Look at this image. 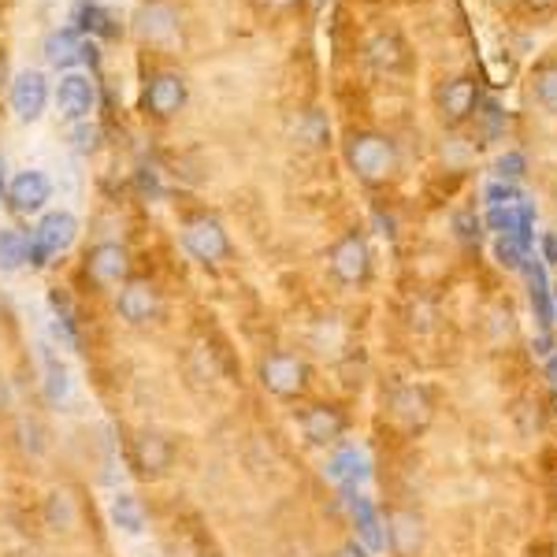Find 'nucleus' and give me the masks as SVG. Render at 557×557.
I'll list each match as a JSON object with an SVG mask.
<instances>
[{
  "label": "nucleus",
  "mask_w": 557,
  "mask_h": 557,
  "mask_svg": "<svg viewBox=\"0 0 557 557\" xmlns=\"http://www.w3.org/2000/svg\"><path fill=\"white\" fill-rule=\"evenodd\" d=\"M78 238V220L67 209H52L38 220V227L26 235V264L49 268L60 253H67Z\"/></svg>",
  "instance_id": "nucleus-1"
},
{
  "label": "nucleus",
  "mask_w": 557,
  "mask_h": 557,
  "mask_svg": "<svg viewBox=\"0 0 557 557\" xmlns=\"http://www.w3.org/2000/svg\"><path fill=\"white\" fill-rule=\"evenodd\" d=\"M349 168L357 172V178L368 186H380L394 175L398 168V152H394V141L383 138V134H354L346 149Z\"/></svg>",
  "instance_id": "nucleus-2"
},
{
  "label": "nucleus",
  "mask_w": 557,
  "mask_h": 557,
  "mask_svg": "<svg viewBox=\"0 0 557 557\" xmlns=\"http://www.w3.org/2000/svg\"><path fill=\"white\" fill-rule=\"evenodd\" d=\"M183 249L197 260V264H220V260L231 257L227 231H223V223L212 220V215H197V220L186 223Z\"/></svg>",
  "instance_id": "nucleus-3"
},
{
  "label": "nucleus",
  "mask_w": 557,
  "mask_h": 557,
  "mask_svg": "<svg viewBox=\"0 0 557 557\" xmlns=\"http://www.w3.org/2000/svg\"><path fill=\"white\" fill-rule=\"evenodd\" d=\"M8 101H12V112L20 123H38L49 108V78L38 67H26L12 78V89H8Z\"/></svg>",
  "instance_id": "nucleus-4"
},
{
  "label": "nucleus",
  "mask_w": 557,
  "mask_h": 557,
  "mask_svg": "<svg viewBox=\"0 0 557 557\" xmlns=\"http://www.w3.org/2000/svg\"><path fill=\"white\" fill-rule=\"evenodd\" d=\"M260 383H264L275 398H298L305 386H309V368L294 354H272L260 364Z\"/></svg>",
  "instance_id": "nucleus-5"
},
{
  "label": "nucleus",
  "mask_w": 557,
  "mask_h": 557,
  "mask_svg": "<svg viewBox=\"0 0 557 557\" xmlns=\"http://www.w3.org/2000/svg\"><path fill=\"white\" fill-rule=\"evenodd\" d=\"M57 108L71 123L89 120V112L97 108V83L86 71H64L57 83Z\"/></svg>",
  "instance_id": "nucleus-6"
},
{
  "label": "nucleus",
  "mask_w": 557,
  "mask_h": 557,
  "mask_svg": "<svg viewBox=\"0 0 557 557\" xmlns=\"http://www.w3.org/2000/svg\"><path fill=\"white\" fill-rule=\"evenodd\" d=\"M475 104H480V86H475L469 75H457L438 89V115H443L446 127H461V123H469Z\"/></svg>",
  "instance_id": "nucleus-7"
},
{
  "label": "nucleus",
  "mask_w": 557,
  "mask_h": 557,
  "mask_svg": "<svg viewBox=\"0 0 557 557\" xmlns=\"http://www.w3.org/2000/svg\"><path fill=\"white\" fill-rule=\"evenodd\" d=\"M86 275L94 278L97 286H120V283H127V275H131V253L120 246V242H101V246L89 249Z\"/></svg>",
  "instance_id": "nucleus-8"
},
{
  "label": "nucleus",
  "mask_w": 557,
  "mask_h": 557,
  "mask_svg": "<svg viewBox=\"0 0 557 557\" xmlns=\"http://www.w3.org/2000/svg\"><path fill=\"white\" fill-rule=\"evenodd\" d=\"M172 461H175V446L168 443L164 435L146 431V435L134 438L131 465H134V472H138L141 480H157V475H164L168 469H172Z\"/></svg>",
  "instance_id": "nucleus-9"
},
{
  "label": "nucleus",
  "mask_w": 557,
  "mask_h": 557,
  "mask_svg": "<svg viewBox=\"0 0 557 557\" xmlns=\"http://www.w3.org/2000/svg\"><path fill=\"white\" fill-rule=\"evenodd\" d=\"M186 104V78L175 71H160L149 78L146 86V112H152L157 120H172L175 112H183Z\"/></svg>",
  "instance_id": "nucleus-10"
},
{
  "label": "nucleus",
  "mask_w": 557,
  "mask_h": 557,
  "mask_svg": "<svg viewBox=\"0 0 557 557\" xmlns=\"http://www.w3.org/2000/svg\"><path fill=\"white\" fill-rule=\"evenodd\" d=\"M49 197H52V183H49V175L38 172V168H26V172H20L12 183H8V201H12V209L23 215L41 212L45 205H49Z\"/></svg>",
  "instance_id": "nucleus-11"
},
{
  "label": "nucleus",
  "mask_w": 557,
  "mask_h": 557,
  "mask_svg": "<svg viewBox=\"0 0 557 557\" xmlns=\"http://www.w3.org/2000/svg\"><path fill=\"white\" fill-rule=\"evenodd\" d=\"M346 498H349V517H354L357 539H361L364 550H372V554L386 550L391 535H386L383 517H380V509L372 506V498H364V494H357V491H346Z\"/></svg>",
  "instance_id": "nucleus-12"
},
{
  "label": "nucleus",
  "mask_w": 557,
  "mask_h": 557,
  "mask_svg": "<svg viewBox=\"0 0 557 557\" xmlns=\"http://www.w3.org/2000/svg\"><path fill=\"white\" fill-rule=\"evenodd\" d=\"M134 30H138L141 41L164 45L178 34V12L172 4H164V0H149V4H141L138 15H134Z\"/></svg>",
  "instance_id": "nucleus-13"
},
{
  "label": "nucleus",
  "mask_w": 557,
  "mask_h": 557,
  "mask_svg": "<svg viewBox=\"0 0 557 557\" xmlns=\"http://www.w3.org/2000/svg\"><path fill=\"white\" fill-rule=\"evenodd\" d=\"M331 272H335L338 283H346V286H357L368 278V246L357 231H349V235L335 246V253H331Z\"/></svg>",
  "instance_id": "nucleus-14"
},
{
  "label": "nucleus",
  "mask_w": 557,
  "mask_h": 557,
  "mask_svg": "<svg viewBox=\"0 0 557 557\" xmlns=\"http://www.w3.org/2000/svg\"><path fill=\"white\" fill-rule=\"evenodd\" d=\"M115 309H120V317L127 323H149L152 317L160 312V294L157 286L146 283V278H134V283H127L120 290V301H115Z\"/></svg>",
  "instance_id": "nucleus-15"
},
{
  "label": "nucleus",
  "mask_w": 557,
  "mask_h": 557,
  "mask_svg": "<svg viewBox=\"0 0 557 557\" xmlns=\"http://www.w3.org/2000/svg\"><path fill=\"white\" fill-rule=\"evenodd\" d=\"M368 475H372V461H368V454L361 450V446H343V450L331 454L327 480L338 483L343 491H357Z\"/></svg>",
  "instance_id": "nucleus-16"
},
{
  "label": "nucleus",
  "mask_w": 557,
  "mask_h": 557,
  "mask_svg": "<svg viewBox=\"0 0 557 557\" xmlns=\"http://www.w3.org/2000/svg\"><path fill=\"white\" fill-rule=\"evenodd\" d=\"M83 45H86V38L75 30V26H60V30H52L41 45L45 64L57 67V71H75V64H83Z\"/></svg>",
  "instance_id": "nucleus-17"
},
{
  "label": "nucleus",
  "mask_w": 557,
  "mask_h": 557,
  "mask_svg": "<svg viewBox=\"0 0 557 557\" xmlns=\"http://www.w3.org/2000/svg\"><path fill=\"white\" fill-rule=\"evenodd\" d=\"M71 23H75L78 34H89V38H104V41L120 38V23H115V15L97 4V0H75Z\"/></svg>",
  "instance_id": "nucleus-18"
},
{
  "label": "nucleus",
  "mask_w": 557,
  "mask_h": 557,
  "mask_svg": "<svg viewBox=\"0 0 557 557\" xmlns=\"http://www.w3.org/2000/svg\"><path fill=\"white\" fill-rule=\"evenodd\" d=\"M301 431H305V438H309V443L327 446V443H335V438H343L346 417L335 406H312L301 417Z\"/></svg>",
  "instance_id": "nucleus-19"
},
{
  "label": "nucleus",
  "mask_w": 557,
  "mask_h": 557,
  "mask_svg": "<svg viewBox=\"0 0 557 557\" xmlns=\"http://www.w3.org/2000/svg\"><path fill=\"white\" fill-rule=\"evenodd\" d=\"M41 368H45V398H49V406H64L71 398V372L49 343H41Z\"/></svg>",
  "instance_id": "nucleus-20"
},
{
  "label": "nucleus",
  "mask_w": 557,
  "mask_h": 557,
  "mask_svg": "<svg viewBox=\"0 0 557 557\" xmlns=\"http://www.w3.org/2000/svg\"><path fill=\"white\" fill-rule=\"evenodd\" d=\"M368 60H372V67L394 75V71H401L409 64V52H406V45L394 38V34H380V38L368 41Z\"/></svg>",
  "instance_id": "nucleus-21"
},
{
  "label": "nucleus",
  "mask_w": 557,
  "mask_h": 557,
  "mask_svg": "<svg viewBox=\"0 0 557 557\" xmlns=\"http://www.w3.org/2000/svg\"><path fill=\"white\" fill-rule=\"evenodd\" d=\"M112 520H115V528H123L127 535L146 532V506H141L138 494H131V491L115 494V498H112Z\"/></svg>",
  "instance_id": "nucleus-22"
},
{
  "label": "nucleus",
  "mask_w": 557,
  "mask_h": 557,
  "mask_svg": "<svg viewBox=\"0 0 557 557\" xmlns=\"http://www.w3.org/2000/svg\"><path fill=\"white\" fill-rule=\"evenodd\" d=\"M26 264V231L0 227V272L12 275Z\"/></svg>",
  "instance_id": "nucleus-23"
},
{
  "label": "nucleus",
  "mask_w": 557,
  "mask_h": 557,
  "mask_svg": "<svg viewBox=\"0 0 557 557\" xmlns=\"http://www.w3.org/2000/svg\"><path fill=\"white\" fill-rule=\"evenodd\" d=\"M532 89L535 101L543 104V112L557 115V60H546L532 71Z\"/></svg>",
  "instance_id": "nucleus-24"
},
{
  "label": "nucleus",
  "mask_w": 557,
  "mask_h": 557,
  "mask_svg": "<svg viewBox=\"0 0 557 557\" xmlns=\"http://www.w3.org/2000/svg\"><path fill=\"white\" fill-rule=\"evenodd\" d=\"M391 524H394V528H391L386 535L394 539V546H398L401 554H412V550H417V546H420V524H417V517L398 513V517L391 520Z\"/></svg>",
  "instance_id": "nucleus-25"
},
{
  "label": "nucleus",
  "mask_w": 557,
  "mask_h": 557,
  "mask_svg": "<svg viewBox=\"0 0 557 557\" xmlns=\"http://www.w3.org/2000/svg\"><path fill=\"white\" fill-rule=\"evenodd\" d=\"M45 517H49V524L60 532V528H71V524H75V506H71L67 494H52V498H49V509H45Z\"/></svg>",
  "instance_id": "nucleus-26"
},
{
  "label": "nucleus",
  "mask_w": 557,
  "mask_h": 557,
  "mask_svg": "<svg viewBox=\"0 0 557 557\" xmlns=\"http://www.w3.org/2000/svg\"><path fill=\"white\" fill-rule=\"evenodd\" d=\"M97 141H101V127H94L89 120L75 123V134H71V146H75L78 152H94Z\"/></svg>",
  "instance_id": "nucleus-27"
},
{
  "label": "nucleus",
  "mask_w": 557,
  "mask_h": 557,
  "mask_svg": "<svg viewBox=\"0 0 557 557\" xmlns=\"http://www.w3.org/2000/svg\"><path fill=\"white\" fill-rule=\"evenodd\" d=\"M532 305H535V312H539V323L543 327H550V298H546V286H543V272H535L532 275Z\"/></svg>",
  "instance_id": "nucleus-28"
},
{
  "label": "nucleus",
  "mask_w": 557,
  "mask_h": 557,
  "mask_svg": "<svg viewBox=\"0 0 557 557\" xmlns=\"http://www.w3.org/2000/svg\"><path fill=\"white\" fill-rule=\"evenodd\" d=\"M498 257H502V264H509V268H517L520 264V253H517V246H513V238H502L498 242Z\"/></svg>",
  "instance_id": "nucleus-29"
},
{
  "label": "nucleus",
  "mask_w": 557,
  "mask_h": 557,
  "mask_svg": "<svg viewBox=\"0 0 557 557\" xmlns=\"http://www.w3.org/2000/svg\"><path fill=\"white\" fill-rule=\"evenodd\" d=\"M335 557H368V550H364L361 543H346V546H338Z\"/></svg>",
  "instance_id": "nucleus-30"
},
{
  "label": "nucleus",
  "mask_w": 557,
  "mask_h": 557,
  "mask_svg": "<svg viewBox=\"0 0 557 557\" xmlns=\"http://www.w3.org/2000/svg\"><path fill=\"white\" fill-rule=\"evenodd\" d=\"M532 12H550V8H557V0H524Z\"/></svg>",
  "instance_id": "nucleus-31"
},
{
  "label": "nucleus",
  "mask_w": 557,
  "mask_h": 557,
  "mask_svg": "<svg viewBox=\"0 0 557 557\" xmlns=\"http://www.w3.org/2000/svg\"><path fill=\"white\" fill-rule=\"evenodd\" d=\"M4 172H8V168H4V157H0V194L8 190V175Z\"/></svg>",
  "instance_id": "nucleus-32"
},
{
  "label": "nucleus",
  "mask_w": 557,
  "mask_h": 557,
  "mask_svg": "<svg viewBox=\"0 0 557 557\" xmlns=\"http://www.w3.org/2000/svg\"><path fill=\"white\" fill-rule=\"evenodd\" d=\"M0 409H8V386H4V380H0Z\"/></svg>",
  "instance_id": "nucleus-33"
},
{
  "label": "nucleus",
  "mask_w": 557,
  "mask_h": 557,
  "mask_svg": "<svg viewBox=\"0 0 557 557\" xmlns=\"http://www.w3.org/2000/svg\"><path fill=\"white\" fill-rule=\"evenodd\" d=\"M546 372H550V380L557 383V357H550V364H546Z\"/></svg>",
  "instance_id": "nucleus-34"
},
{
  "label": "nucleus",
  "mask_w": 557,
  "mask_h": 557,
  "mask_svg": "<svg viewBox=\"0 0 557 557\" xmlns=\"http://www.w3.org/2000/svg\"><path fill=\"white\" fill-rule=\"evenodd\" d=\"M268 4H275V8H286V4H294V0H268Z\"/></svg>",
  "instance_id": "nucleus-35"
}]
</instances>
